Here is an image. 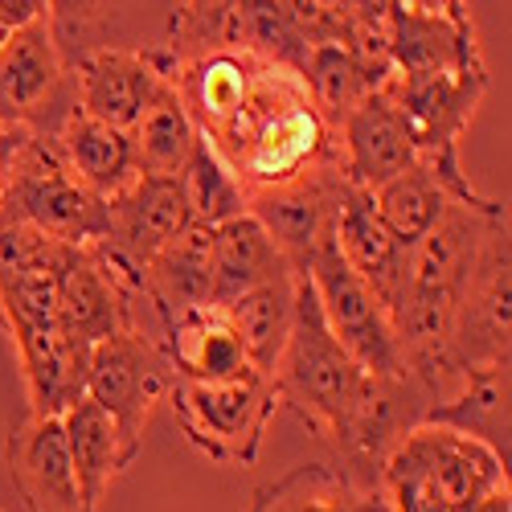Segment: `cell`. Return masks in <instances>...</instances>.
<instances>
[{"instance_id": "obj_1", "label": "cell", "mask_w": 512, "mask_h": 512, "mask_svg": "<svg viewBox=\"0 0 512 512\" xmlns=\"http://www.w3.org/2000/svg\"><path fill=\"white\" fill-rule=\"evenodd\" d=\"M390 512H472L508 488V463L439 422H414L377 467Z\"/></svg>"}, {"instance_id": "obj_2", "label": "cell", "mask_w": 512, "mask_h": 512, "mask_svg": "<svg viewBox=\"0 0 512 512\" xmlns=\"http://www.w3.org/2000/svg\"><path fill=\"white\" fill-rule=\"evenodd\" d=\"M0 226H25L66 246H91L107 238V201L70 173L54 136H29L0 197Z\"/></svg>"}, {"instance_id": "obj_3", "label": "cell", "mask_w": 512, "mask_h": 512, "mask_svg": "<svg viewBox=\"0 0 512 512\" xmlns=\"http://www.w3.org/2000/svg\"><path fill=\"white\" fill-rule=\"evenodd\" d=\"M168 402L185 439L213 463L254 467L267 443V426L279 410L271 377L246 369L230 381H173Z\"/></svg>"}, {"instance_id": "obj_4", "label": "cell", "mask_w": 512, "mask_h": 512, "mask_svg": "<svg viewBox=\"0 0 512 512\" xmlns=\"http://www.w3.org/2000/svg\"><path fill=\"white\" fill-rule=\"evenodd\" d=\"M300 275H308L316 304L324 312V324L332 328L340 345H345V353L377 381H406V361H402V345H398L390 308L340 259L336 242H328L308 263V271H300Z\"/></svg>"}, {"instance_id": "obj_5", "label": "cell", "mask_w": 512, "mask_h": 512, "mask_svg": "<svg viewBox=\"0 0 512 512\" xmlns=\"http://www.w3.org/2000/svg\"><path fill=\"white\" fill-rule=\"evenodd\" d=\"M74 107L70 70L58 50V37L46 17L17 29L9 46L0 50V132H29V136H54V123Z\"/></svg>"}, {"instance_id": "obj_6", "label": "cell", "mask_w": 512, "mask_h": 512, "mask_svg": "<svg viewBox=\"0 0 512 512\" xmlns=\"http://www.w3.org/2000/svg\"><path fill=\"white\" fill-rule=\"evenodd\" d=\"M173 381L177 377L168 369L160 345L148 340L140 328L107 336L103 345L91 349V361H87V398L111 414L123 443L136 455L144 447V426L156 402L168 398Z\"/></svg>"}, {"instance_id": "obj_7", "label": "cell", "mask_w": 512, "mask_h": 512, "mask_svg": "<svg viewBox=\"0 0 512 512\" xmlns=\"http://www.w3.org/2000/svg\"><path fill=\"white\" fill-rule=\"evenodd\" d=\"M345 189L349 181L340 173V160H328L287 185L250 193L246 213L267 230V238L279 246L291 271H308V263L336 234V213Z\"/></svg>"}, {"instance_id": "obj_8", "label": "cell", "mask_w": 512, "mask_h": 512, "mask_svg": "<svg viewBox=\"0 0 512 512\" xmlns=\"http://www.w3.org/2000/svg\"><path fill=\"white\" fill-rule=\"evenodd\" d=\"M512 254H508V226H500L476 263L472 279L463 283L459 312H455V369L467 377L476 369L508 365V328H512Z\"/></svg>"}, {"instance_id": "obj_9", "label": "cell", "mask_w": 512, "mask_h": 512, "mask_svg": "<svg viewBox=\"0 0 512 512\" xmlns=\"http://www.w3.org/2000/svg\"><path fill=\"white\" fill-rule=\"evenodd\" d=\"M386 46H390V70L398 78L414 74H439L476 66L480 41L476 25L463 5H390L386 9Z\"/></svg>"}, {"instance_id": "obj_10", "label": "cell", "mask_w": 512, "mask_h": 512, "mask_svg": "<svg viewBox=\"0 0 512 512\" xmlns=\"http://www.w3.org/2000/svg\"><path fill=\"white\" fill-rule=\"evenodd\" d=\"M74 103L91 119L132 132L144 103L152 99L156 82L164 78L156 50H127V46H95L66 62Z\"/></svg>"}, {"instance_id": "obj_11", "label": "cell", "mask_w": 512, "mask_h": 512, "mask_svg": "<svg viewBox=\"0 0 512 512\" xmlns=\"http://www.w3.org/2000/svg\"><path fill=\"white\" fill-rule=\"evenodd\" d=\"M189 226L193 222L177 181L136 177L107 201V238L99 246L115 254L132 275H144V267Z\"/></svg>"}, {"instance_id": "obj_12", "label": "cell", "mask_w": 512, "mask_h": 512, "mask_svg": "<svg viewBox=\"0 0 512 512\" xmlns=\"http://www.w3.org/2000/svg\"><path fill=\"white\" fill-rule=\"evenodd\" d=\"M336 156H340V173L349 185L373 193L386 181L402 177L406 168L418 164L414 140L406 132V119L398 111V103L390 99V91L381 87L373 91L361 107H353L340 119V140H336Z\"/></svg>"}, {"instance_id": "obj_13", "label": "cell", "mask_w": 512, "mask_h": 512, "mask_svg": "<svg viewBox=\"0 0 512 512\" xmlns=\"http://www.w3.org/2000/svg\"><path fill=\"white\" fill-rule=\"evenodd\" d=\"M5 463L25 512H91L74 480L62 418H25L5 443Z\"/></svg>"}, {"instance_id": "obj_14", "label": "cell", "mask_w": 512, "mask_h": 512, "mask_svg": "<svg viewBox=\"0 0 512 512\" xmlns=\"http://www.w3.org/2000/svg\"><path fill=\"white\" fill-rule=\"evenodd\" d=\"M340 259H345L386 308H394V300L406 287V267H410V250L386 230V222L377 218L373 197L357 185L345 189L340 197V213H336V234H332Z\"/></svg>"}, {"instance_id": "obj_15", "label": "cell", "mask_w": 512, "mask_h": 512, "mask_svg": "<svg viewBox=\"0 0 512 512\" xmlns=\"http://www.w3.org/2000/svg\"><path fill=\"white\" fill-rule=\"evenodd\" d=\"M140 295L160 316V328L213 304V230L189 226L140 275Z\"/></svg>"}, {"instance_id": "obj_16", "label": "cell", "mask_w": 512, "mask_h": 512, "mask_svg": "<svg viewBox=\"0 0 512 512\" xmlns=\"http://www.w3.org/2000/svg\"><path fill=\"white\" fill-rule=\"evenodd\" d=\"M54 144H58V152H62L70 173L87 185L91 193H99L103 201H111L115 193H123L127 185L140 177L136 152H132L127 132H115V127L91 119L78 103L54 127Z\"/></svg>"}, {"instance_id": "obj_17", "label": "cell", "mask_w": 512, "mask_h": 512, "mask_svg": "<svg viewBox=\"0 0 512 512\" xmlns=\"http://www.w3.org/2000/svg\"><path fill=\"white\" fill-rule=\"evenodd\" d=\"M62 435H66V451H70L78 492H82V500H87L91 512H99L107 488L136 463V451L123 443L111 414L99 402H91L87 394L62 414Z\"/></svg>"}, {"instance_id": "obj_18", "label": "cell", "mask_w": 512, "mask_h": 512, "mask_svg": "<svg viewBox=\"0 0 512 512\" xmlns=\"http://www.w3.org/2000/svg\"><path fill=\"white\" fill-rule=\"evenodd\" d=\"M160 353L177 381H230L250 369L230 316L213 304L168 324Z\"/></svg>"}, {"instance_id": "obj_19", "label": "cell", "mask_w": 512, "mask_h": 512, "mask_svg": "<svg viewBox=\"0 0 512 512\" xmlns=\"http://www.w3.org/2000/svg\"><path fill=\"white\" fill-rule=\"evenodd\" d=\"M246 512H390L377 484L328 463H304L254 492Z\"/></svg>"}, {"instance_id": "obj_20", "label": "cell", "mask_w": 512, "mask_h": 512, "mask_svg": "<svg viewBox=\"0 0 512 512\" xmlns=\"http://www.w3.org/2000/svg\"><path fill=\"white\" fill-rule=\"evenodd\" d=\"M422 422H439L451 431L484 443L504 463L512 459V418H508V365L476 369L459 381V390L422 414Z\"/></svg>"}, {"instance_id": "obj_21", "label": "cell", "mask_w": 512, "mask_h": 512, "mask_svg": "<svg viewBox=\"0 0 512 512\" xmlns=\"http://www.w3.org/2000/svg\"><path fill=\"white\" fill-rule=\"evenodd\" d=\"M283 275H291L287 259L250 213L213 230V308H230L254 287Z\"/></svg>"}, {"instance_id": "obj_22", "label": "cell", "mask_w": 512, "mask_h": 512, "mask_svg": "<svg viewBox=\"0 0 512 512\" xmlns=\"http://www.w3.org/2000/svg\"><path fill=\"white\" fill-rule=\"evenodd\" d=\"M132 140V152H136V168L140 177H160V181H177L181 168L189 164L193 148H197V127L173 87V78H160L152 99L144 103L136 127L127 132Z\"/></svg>"}, {"instance_id": "obj_23", "label": "cell", "mask_w": 512, "mask_h": 512, "mask_svg": "<svg viewBox=\"0 0 512 512\" xmlns=\"http://www.w3.org/2000/svg\"><path fill=\"white\" fill-rule=\"evenodd\" d=\"M238 332V345L246 353V365L263 377H275V365L287 349L291 336V316H295V271L283 279H271L254 287L250 295L222 308Z\"/></svg>"}, {"instance_id": "obj_24", "label": "cell", "mask_w": 512, "mask_h": 512, "mask_svg": "<svg viewBox=\"0 0 512 512\" xmlns=\"http://www.w3.org/2000/svg\"><path fill=\"white\" fill-rule=\"evenodd\" d=\"M177 185H181V197H185V209H189V222L201 226V230H218V226H226V222H234L246 213V189L230 173V164L205 140H197Z\"/></svg>"}, {"instance_id": "obj_25", "label": "cell", "mask_w": 512, "mask_h": 512, "mask_svg": "<svg viewBox=\"0 0 512 512\" xmlns=\"http://www.w3.org/2000/svg\"><path fill=\"white\" fill-rule=\"evenodd\" d=\"M369 197H373L377 218L386 222V230H390L406 250L418 246V238L435 226V218H439L443 205H447V189L439 185V177H435L426 164L406 168L402 177L386 181L381 189H373Z\"/></svg>"}, {"instance_id": "obj_26", "label": "cell", "mask_w": 512, "mask_h": 512, "mask_svg": "<svg viewBox=\"0 0 512 512\" xmlns=\"http://www.w3.org/2000/svg\"><path fill=\"white\" fill-rule=\"evenodd\" d=\"M37 17H46V5H37V0H0V50L9 46L17 29L33 25Z\"/></svg>"}, {"instance_id": "obj_27", "label": "cell", "mask_w": 512, "mask_h": 512, "mask_svg": "<svg viewBox=\"0 0 512 512\" xmlns=\"http://www.w3.org/2000/svg\"><path fill=\"white\" fill-rule=\"evenodd\" d=\"M29 132H0V197H5V185L13 177V164H17V152L25 148Z\"/></svg>"}, {"instance_id": "obj_28", "label": "cell", "mask_w": 512, "mask_h": 512, "mask_svg": "<svg viewBox=\"0 0 512 512\" xmlns=\"http://www.w3.org/2000/svg\"><path fill=\"white\" fill-rule=\"evenodd\" d=\"M472 512H512V492L504 488V492H496V496H488L484 504H476Z\"/></svg>"}]
</instances>
